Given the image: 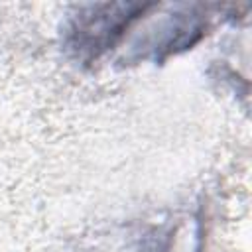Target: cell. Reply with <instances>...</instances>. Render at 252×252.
<instances>
[{"label":"cell","mask_w":252,"mask_h":252,"mask_svg":"<svg viewBox=\"0 0 252 252\" xmlns=\"http://www.w3.org/2000/svg\"><path fill=\"white\" fill-rule=\"evenodd\" d=\"M154 4L102 2L79 6L63 28V47L79 63H93L110 51Z\"/></svg>","instance_id":"6da1fadb"},{"label":"cell","mask_w":252,"mask_h":252,"mask_svg":"<svg viewBox=\"0 0 252 252\" xmlns=\"http://www.w3.org/2000/svg\"><path fill=\"white\" fill-rule=\"evenodd\" d=\"M209 28V14L205 6H179L173 14H167L136 49L144 47L142 57H154L161 61L179 51L191 49Z\"/></svg>","instance_id":"7a4b0ae2"}]
</instances>
